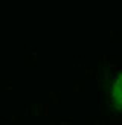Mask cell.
I'll use <instances>...</instances> for the list:
<instances>
[{
  "label": "cell",
  "mask_w": 122,
  "mask_h": 125,
  "mask_svg": "<svg viewBox=\"0 0 122 125\" xmlns=\"http://www.w3.org/2000/svg\"><path fill=\"white\" fill-rule=\"evenodd\" d=\"M110 98L112 102L119 111H122V72L113 79L112 89H110Z\"/></svg>",
  "instance_id": "obj_1"
}]
</instances>
